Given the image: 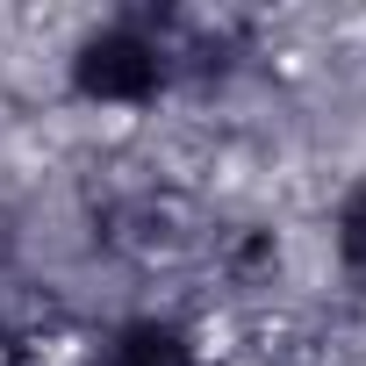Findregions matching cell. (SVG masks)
<instances>
[{
  "label": "cell",
  "instance_id": "obj_1",
  "mask_svg": "<svg viewBox=\"0 0 366 366\" xmlns=\"http://www.w3.org/2000/svg\"><path fill=\"white\" fill-rule=\"evenodd\" d=\"M165 72H172L165 44L144 36V29H129V22H108V29H94L72 51V86L94 108H151L158 86H165Z\"/></svg>",
  "mask_w": 366,
  "mask_h": 366
}]
</instances>
